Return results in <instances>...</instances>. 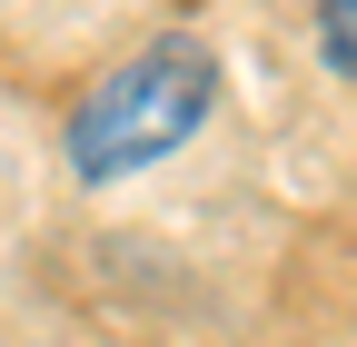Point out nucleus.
<instances>
[{
	"label": "nucleus",
	"instance_id": "nucleus-2",
	"mask_svg": "<svg viewBox=\"0 0 357 347\" xmlns=\"http://www.w3.org/2000/svg\"><path fill=\"white\" fill-rule=\"evenodd\" d=\"M318 40H328V60L357 79V0H318Z\"/></svg>",
	"mask_w": 357,
	"mask_h": 347
},
{
	"label": "nucleus",
	"instance_id": "nucleus-1",
	"mask_svg": "<svg viewBox=\"0 0 357 347\" xmlns=\"http://www.w3.org/2000/svg\"><path fill=\"white\" fill-rule=\"evenodd\" d=\"M208 100H218V60L199 40H149L139 60H119L100 90L70 109V169L89 189L139 179L169 149H189V129L208 119Z\"/></svg>",
	"mask_w": 357,
	"mask_h": 347
}]
</instances>
